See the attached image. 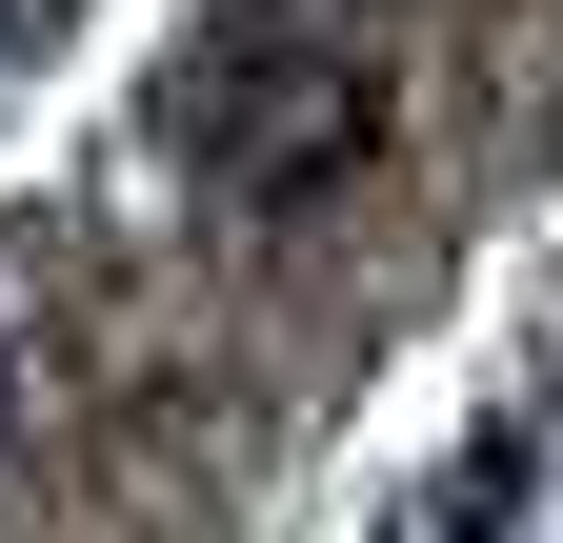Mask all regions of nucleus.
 <instances>
[{
  "mask_svg": "<svg viewBox=\"0 0 563 543\" xmlns=\"http://www.w3.org/2000/svg\"><path fill=\"white\" fill-rule=\"evenodd\" d=\"M181 142H201L222 201H322L342 162L383 142V81H363L342 41H262V60H222V81L181 101Z\"/></svg>",
  "mask_w": 563,
  "mask_h": 543,
  "instance_id": "1",
  "label": "nucleus"
},
{
  "mask_svg": "<svg viewBox=\"0 0 563 543\" xmlns=\"http://www.w3.org/2000/svg\"><path fill=\"white\" fill-rule=\"evenodd\" d=\"M21 423H41V383H21V343H0V463H21Z\"/></svg>",
  "mask_w": 563,
  "mask_h": 543,
  "instance_id": "2",
  "label": "nucleus"
}]
</instances>
